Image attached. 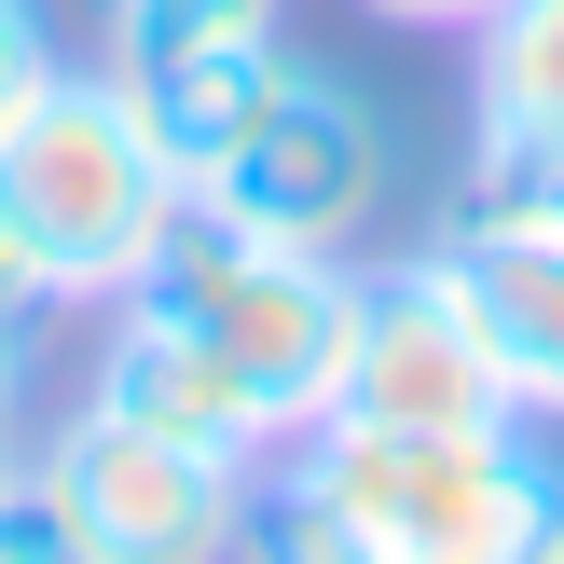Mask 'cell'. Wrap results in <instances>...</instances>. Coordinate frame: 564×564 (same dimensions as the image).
Returning a JSON list of instances; mask_svg holds the SVG:
<instances>
[{
    "label": "cell",
    "mask_w": 564,
    "mask_h": 564,
    "mask_svg": "<svg viewBox=\"0 0 564 564\" xmlns=\"http://www.w3.org/2000/svg\"><path fill=\"white\" fill-rule=\"evenodd\" d=\"M0 207L28 220L55 303H124L193 193L165 165V138L138 124V83L110 55H55L28 83V110L0 124Z\"/></svg>",
    "instance_id": "cell-1"
},
{
    "label": "cell",
    "mask_w": 564,
    "mask_h": 564,
    "mask_svg": "<svg viewBox=\"0 0 564 564\" xmlns=\"http://www.w3.org/2000/svg\"><path fill=\"white\" fill-rule=\"evenodd\" d=\"M303 468L345 496L372 564H538L564 523V455L538 441V413L496 427H372V413H317Z\"/></svg>",
    "instance_id": "cell-2"
},
{
    "label": "cell",
    "mask_w": 564,
    "mask_h": 564,
    "mask_svg": "<svg viewBox=\"0 0 564 564\" xmlns=\"http://www.w3.org/2000/svg\"><path fill=\"white\" fill-rule=\"evenodd\" d=\"M124 303H152V317H180L193 345L220 358V372L262 400L275 441H303L330 400H345V317H358V262H317V248H262L235 235V220L180 207V235L152 248V275H138Z\"/></svg>",
    "instance_id": "cell-3"
},
{
    "label": "cell",
    "mask_w": 564,
    "mask_h": 564,
    "mask_svg": "<svg viewBox=\"0 0 564 564\" xmlns=\"http://www.w3.org/2000/svg\"><path fill=\"white\" fill-rule=\"evenodd\" d=\"M386 180H400V138H386V110L358 97L345 69L290 55V83L248 110V138L207 165V193H193V207L235 220V235H262V248L358 262V248H372V220H386Z\"/></svg>",
    "instance_id": "cell-4"
},
{
    "label": "cell",
    "mask_w": 564,
    "mask_h": 564,
    "mask_svg": "<svg viewBox=\"0 0 564 564\" xmlns=\"http://www.w3.org/2000/svg\"><path fill=\"white\" fill-rule=\"evenodd\" d=\"M427 262L455 275V303L482 317L510 400L564 427V165H523V152H468L455 207H441Z\"/></svg>",
    "instance_id": "cell-5"
},
{
    "label": "cell",
    "mask_w": 564,
    "mask_h": 564,
    "mask_svg": "<svg viewBox=\"0 0 564 564\" xmlns=\"http://www.w3.org/2000/svg\"><path fill=\"white\" fill-rule=\"evenodd\" d=\"M28 468L55 482V510H69L83 564H220V551H235L248 468L180 455V441L124 427V413H97V400H69V427H55Z\"/></svg>",
    "instance_id": "cell-6"
},
{
    "label": "cell",
    "mask_w": 564,
    "mask_h": 564,
    "mask_svg": "<svg viewBox=\"0 0 564 564\" xmlns=\"http://www.w3.org/2000/svg\"><path fill=\"white\" fill-rule=\"evenodd\" d=\"M330 413H372V427H496L510 372H496L482 317L455 303V275L413 248V262H358V317H345V400Z\"/></svg>",
    "instance_id": "cell-7"
},
{
    "label": "cell",
    "mask_w": 564,
    "mask_h": 564,
    "mask_svg": "<svg viewBox=\"0 0 564 564\" xmlns=\"http://www.w3.org/2000/svg\"><path fill=\"white\" fill-rule=\"evenodd\" d=\"M83 400H97V413H124V427H152V441H180V455H220V468H262V455H275L262 400H248V386L220 372V358L193 345L180 317H152V303H110Z\"/></svg>",
    "instance_id": "cell-8"
},
{
    "label": "cell",
    "mask_w": 564,
    "mask_h": 564,
    "mask_svg": "<svg viewBox=\"0 0 564 564\" xmlns=\"http://www.w3.org/2000/svg\"><path fill=\"white\" fill-rule=\"evenodd\" d=\"M110 69L138 83V124L165 138L180 193H207V165L248 138V110L290 83V42H275V28H248V42H165V55H110Z\"/></svg>",
    "instance_id": "cell-9"
},
{
    "label": "cell",
    "mask_w": 564,
    "mask_h": 564,
    "mask_svg": "<svg viewBox=\"0 0 564 564\" xmlns=\"http://www.w3.org/2000/svg\"><path fill=\"white\" fill-rule=\"evenodd\" d=\"M468 124L482 152H523V165H564V0H496L468 28Z\"/></svg>",
    "instance_id": "cell-10"
},
{
    "label": "cell",
    "mask_w": 564,
    "mask_h": 564,
    "mask_svg": "<svg viewBox=\"0 0 564 564\" xmlns=\"http://www.w3.org/2000/svg\"><path fill=\"white\" fill-rule=\"evenodd\" d=\"M220 564H372V551H358L345 496L303 468V441H275V455L248 468V496H235V551Z\"/></svg>",
    "instance_id": "cell-11"
},
{
    "label": "cell",
    "mask_w": 564,
    "mask_h": 564,
    "mask_svg": "<svg viewBox=\"0 0 564 564\" xmlns=\"http://www.w3.org/2000/svg\"><path fill=\"white\" fill-rule=\"evenodd\" d=\"M97 14H110V55H165V42H248L290 0H97Z\"/></svg>",
    "instance_id": "cell-12"
},
{
    "label": "cell",
    "mask_w": 564,
    "mask_h": 564,
    "mask_svg": "<svg viewBox=\"0 0 564 564\" xmlns=\"http://www.w3.org/2000/svg\"><path fill=\"white\" fill-rule=\"evenodd\" d=\"M0 564H83V538H69V510H55V482H42V468L0 496Z\"/></svg>",
    "instance_id": "cell-13"
},
{
    "label": "cell",
    "mask_w": 564,
    "mask_h": 564,
    "mask_svg": "<svg viewBox=\"0 0 564 564\" xmlns=\"http://www.w3.org/2000/svg\"><path fill=\"white\" fill-rule=\"evenodd\" d=\"M55 69V28H42V0H0V124L28 110V83Z\"/></svg>",
    "instance_id": "cell-14"
},
{
    "label": "cell",
    "mask_w": 564,
    "mask_h": 564,
    "mask_svg": "<svg viewBox=\"0 0 564 564\" xmlns=\"http://www.w3.org/2000/svg\"><path fill=\"white\" fill-rule=\"evenodd\" d=\"M55 317V275H42V248H28V220L0 207V330H42Z\"/></svg>",
    "instance_id": "cell-15"
},
{
    "label": "cell",
    "mask_w": 564,
    "mask_h": 564,
    "mask_svg": "<svg viewBox=\"0 0 564 564\" xmlns=\"http://www.w3.org/2000/svg\"><path fill=\"white\" fill-rule=\"evenodd\" d=\"M358 14H386V28H482L496 0H358Z\"/></svg>",
    "instance_id": "cell-16"
},
{
    "label": "cell",
    "mask_w": 564,
    "mask_h": 564,
    "mask_svg": "<svg viewBox=\"0 0 564 564\" xmlns=\"http://www.w3.org/2000/svg\"><path fill=\"white\" fill-rule=\"evenodd\" d=\"M28 427V330H0V441Z\"/></svg>",
    "instance_id": "cell-17"
},
{
    "label": "cell",
    "mask_w": 564,
    "mask_h": 564,
    "mask_svg": "<svg viewBox=\"0 0 564 564\" xmlns=\"http://www.w3.org/2000/svg\"><path fill=\"white\" fill-rule=\"evenodd\" d=\"M14 482H28V455H14V441H0V496H14Z\"/></svg>",
    "instance_id": "cell-18"
},
{
    "label": "cell",
    "mask_w": 564,
    "mask_h": 564,
    "mask_svg": "<svg viewBox=\"0 0 564 564\" xmlns=\"http://www.w3.org/2000/svg\"><path fill=\"white\" fill-rule=\"evenodd\" d=\"M538 564H564V523H551V538H538Z\"/></svg>",
    "instance_id": "cell-19"
}]
</instances>
